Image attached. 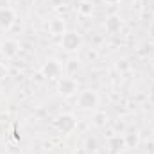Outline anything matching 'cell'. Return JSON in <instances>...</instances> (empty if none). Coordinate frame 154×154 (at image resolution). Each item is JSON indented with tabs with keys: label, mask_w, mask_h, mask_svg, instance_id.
Instances as JSON below:
<instances>
[{
	"label": "cell",
	"mask_w": 154,
	"mask_h": 154,
	"mask_svg": "<svg viewBox=\"0 0 154 154\" xmlns=\"http://www.w3.org/2000/svg\"><path fill=\"white\" fill-rule=\"evenodd\" d=\"M74 125H75V122H74V116H70V115H65V116H61V118L57 120V127H59L63 133H68V131H72V129H74Z\"/></svg>",
	"instance_id": "cell-5"
},
{
	"label": "cell",
	"mask_w": 154,
	"mask_h": 154,
	"mask_svg": "<svg viewBox=\"0 0 154 154\" xmlns=\"http://www.w3.org/2000/svg\"><path fill=\"white\" fill-rule=\"evenodd\" d=\"M5 74H7V72H5V66H2V65H0V79H4Z\"/></svg>",
	"instance_id": "cell-10"
},
{
	"label": "cell",
	"mask_w": 154,
	"mask_h": 154,
	"mask_svg": "<svg viewBox=\"0 0 154 154\" xmlns=\"http://www.w3.org/2000/svg\"><path fill=\"white\" fill-rule=\"evenodd\" d=\"M111 143H113V151H118V149H120V147L124 145V140H120V138H116V140H113Z\"/></svg>",
	"instance_id": "cell-9"
},
{
	"label": "cell",
	"mask_w": 154,
	"mask_h": 154,
	"mask_svg": "<svg viewBox=\"0 0 154 154\" xmlns=\"http://www.w3.org/2000/svg\"><path fill=\"white\" fill-rule=\"evenodd\" d=\"M99 104V95L91 90H86L79 95V108L81 109H95Z\"/></svg>",
	"instance_id": "cell-1"
},
{
	"label": "cell",
	"mask_w": 154,
	"mask_h": 154,
	"mask_svg": "<svg viewBox=\"0 0 154 154\" xmlns=\"http://www.w3.org/2000/svg\"><path fill=\"white\" fill-rule=\"evenodd\" d=\"M43 72H45L48 77H57V74H59V66L56 65V61H48V63L45 65Z\"/></svg>",
	"instance_id": "cell-6"
},
{
	"label": "cell",
	"mask_w": 154,
	"mask_h": 154,
	"mask_svg": "<svg viewBox=\"0 0 154 154\" xmlns=\"http://www.w3.org/2000/svg\"><path fill=\"white\" fill-rule=\"evenodd\" d=\"M16 48H18V43H14V41H5L4 43V52L7 56H14L16 54Z\"/></svg>",
	"instance_id": "cell-7"
},
{
	"label": "cell",
	"mask_w": 154,
	"mask_h": 154,
	"mask_svg": "<svg viewBox=\"0 0 154 154\" xmlns=\"http://www.w3.org/2000/svg\"><path fill=\"white\" fill-rule=\"evenodd\" d=\"M118 27H120V20H118L116 16H111L109 22H108V29H109V31H115Z\"/></svg>",
	"instance_id": "cell-8"
},
{
	"label": "cell",
	"mask_w": 154,
	"mask_h": 154,
	"mask_svg": "<svg viewBox=\"0 0 154 154\" xmlns=\"http://www.w3.org/2000/svg\"><path fill=\"white\" fill-rule=\"evenodd\" d=\"M63 45L66 50H77L79 45H81V38L77 36L75 32H66L63 36Z\"/></svg>",
	"instance_id": "cell-2"
},
{
	"label": "cell",
	"mask_w": 154,
	"mask_h": 154,
	"mask_svg": "<svg viewBox=\"0 0 154 154\" xmlns=\"http://www.w3.org/2000/svg\"><path fill=\"white\" fill-rule=\"evenodd\" d=\"M75 88L77 86L72 79H61V82H59V91L63 95H74L75 93Z\"/></svg>",
	"instance_id": "cell-4"
},
{
	"label": "cell",
	"mask_w": 154,
	"mask_h": 154,
	"mask_svg": "<svg viewBox=\"0 0 154 154\" xmlns=\"http://www.w3.org/2000/svg\"><path fill=\"white\" fill-rule=\"evenodd\" d=\"M106 2H109V4H115V2H118V0H106Z\"/></svg>",
	"instance_id": "cell-11"
},
{
	"label": "cell",
	"mask_w": 154,
	"mask_h": 154,
	"mask_svg": "<svg viewBox=\"0 0 154 154\" xmlns=\"http://www.w3.org/2000/svg\"><path fill=\"white\" fill-rule=\"evenodd\" d=\"M14 22V14L11 9H0V27L2 29H9Z\"/></svg>",
	"instance_id": "cell-3"
}]
</instances>
